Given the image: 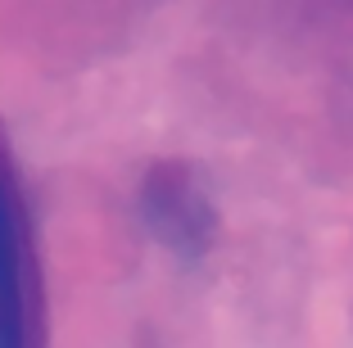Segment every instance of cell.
Returning <instances> with one entry per match:
<instances>
[{"label": "cell", "instance_id": "obj_1", "mask_svg": "<svg viewBox=\"0 0 353 348\" xmlns=\"http://www.w3.org/2000/svg\"><path fill=\"white\" fill-rule=\"evenodd\" d=\"M0 348H46L41 272L5 127H0Z\"/></svg>", "mask_w": 353, "mask_h": 348}]
</instances>
